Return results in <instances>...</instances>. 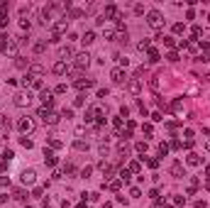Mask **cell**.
Here are the masks:
<instances>
[{
  "label": "cell",
  "instance_id": "d6a6232c",
  "mask_svg": "<svg viewBox=\"0 0 210 208\" xmlns=\"http://www.w3.org/2000/svg\"><path fill=\"white\" fill-rule=\"evenodd\" d=\"M137 149L139 152H147V142H137Z\"/></svg>",
  "mask_w": 210,
  "mask_h": 208
},
{
  "label": "cell",
  "instance_id": "8992f818",
  "mask_svg": "<svg viewBox=\"0 0 210 208\" xmlns=\"http://www.w3.org/2000/svg\"><path fill=\"white\" fill-rule=\"evenodd\" d=\"M110 76H112V81H115V83H125L127 73H125V69H112V71H110Z\"/></svg>",
  "mask_w": 210,
  "mask_h": 208
},
{
  "label": "cell",
  "instance_id": "8fae6325",
  "mask_svg": "<svg viewBox=\"0 0 210 208\" xmlns=\"http://www.w3.org/2000/svg\"><path fill=\"white\" fill-rule=\"evenodd\" d=\"M127 88H129V93H139V91H142V83H139L137 79H132V81L127 83Z\"/></svg>",
  "mask_w": 210,
  "mask_h": 208
},
{
  "label": "cell",
  "instance_id": "30bf717a",
  "mask_svg": "<svg viewBox=\"0 0 210 208\" xmlns=\"http://www.w3.org/2000/svg\"><path fill=\"white\" fill-rule=\"evenodd\" d=\"M39 98H42V103H44L47 108L54 105V98H51V93H49V91H42V96H39Z\"/></svg>",
  "mask_w": 210,
  "mask_h": 208
},
{
  "label": "cell",
  "instance_id": "e0dca14e",
  "mask_svg": "<svg viewBox=\"0 0 210 208\" xmlns=\"http://www.w3.org/2000/svg\"><path fill=\"white\" fill-rule=\"evenodd\" d=\"M186 162H188L190 166H198V164H200V157H198V154H188V159H186Z\"/></svg>",
  "mask_w": 210,
  "mask_h": 208
},
{
  "label": "cell",
  "instance_id": "52a82bcc",
  "mask_svg": "<svg viewBox=\"0 0 210 208\" xmlns=\"http://www.w3.org/2000/svg\"><path fill=\"white\" fill-rule=\"evenodd\" d=\"M17 127H20L22 132H32V130H34V123H32L29 118H22L20 123H17Z\"/></svg>",
  "mask_w": 210,
  "mask_h": 208
},
{
  "label": "cell",
  "instance_id": "277c9868",
  "mask_svg": "<svg viewBox=\"0 0 210 208\" xmlns=\"http://www.w3.org/2000/svg\"><path fill=\"white\" fill-rule=\"evenodd\" d=\"M88 64H90V56H88V54H76V61H73L76 71H83Z\"/></svg>",
  "mask_w": 210,
  "mask_h": 208
},
{
  "label": "cell",
  "instance_id": "e575fe53",
  "mask_svg": "<svg viewBox=\"0 0 210 208\" xmlns=\"http://www.w3.org/2000/svg\"><path fill=\"white\" fill-rule=\"evenodd\" d=\"M205 174H208V176H210V166H205Z\"/></svg>",
  "mask_w": 210,
  "mask_h": 208
},
{
  "label": "cell",
  "instance_id": "4fadbf2b",
  "mask_svg": "<svg viewBox=\"0 0 210 208\" xmlns=\"http://www.w3.org/2000/svg\"><path fill=\"white\" fill-rule=\"evenodd\" d=\"M51 71H54V73H59V76H61V73H66V64H64V61H56V64L51 66Z\"/></svg>",
  "mask_w": 210,
  "mask_h": 208
},
{
  "label": "cell",
  "instance_id": "ffe728a7",
  "mask_svg": "<svg viewBox=\"0 0 210 208\" xmlns=\"http://www.w3.org/2000/svg\"><path fill=\"white\" fill-rule=\"evenodd\" d=\"M15 198H20V201H25L27 198V194H25V188H15V194H12Z\"/></svg>",
  "mask_w": 210,
  "mask_h": 208
},
{
  "label": "cell",
  "instance_id": "2e32d148",
  "mask_svg": "<svg viewBox=\"0 0 210 208\" xmlns=\"http://www.w3.org/2000/svg\"><path fill=\"white\" fill-rule=\"evenodd\" d=\"M73 147L78 149V152H86V149H88V142H83V140H76V142H73Z\"/></svg>",
  "mask_w": 210,
  "mask_h": 208
},
{
  "label": "cell",
  "instance_id": "5bb4252c",
  "mask_svg": "<svg viewBox=\"0 0 210 208\" xmlns=\"http://www.w3.org/2000/svg\"><path fill=\"white\" fill-rule=\"evenodd\" d=\"M61 56H64V59H73V56H76L73 47H61Z\"/></svg>",
  "mask_w": 210,
  "mask_h": 208
},
{
  "label": "cell",
  "instance_id": "836d02e7",
  "mask_svg": "<svg viewBox=\"0 0 210 208\" xmlns=\"http://www.w3.org/2000/svg\"><path fill=\"white\" fill-rule=\"evenodd\" d=\"M139 49L144 51V49H149V39H144V42H139Z\"/></svg>",
  "mask_w": 210,
  "mask_h": 208
},
{
  "label": "cell",
  "instance_id": "f546056e",
  "mask_svg": "<svg viewBox=\"0 0 210 208\" xmlns=\"http://www.w3.org/2000/svg\"><path fill=\"white\" fill-rule=\"evenodd\" d=\"M159 152H161V154H166V152H169V144H164V142H161V144H159Z\"/></svg>",
  "mask_w": 210,
  "mask_h": 208
},
{
  "label": "cell",
  "instance_id": "7a4b0ae2",
  "mask_svg": "<svg viewBox=\"0 0 210 208\" xmlns=\"http://www.w3.org/2000/svg\"><path fill=\"white\" fill-rule=\"evenodd\" d=\"M29 101H32V93L27 91H20V93H15V98H12V103L15 105H20V108H25V105H29Z\"/></svg>",
  "mask_w": 210,
  "mask_h": 208
},
{
  "label": "cell",
  "instance_id": "9a60e30c",
  "mask_svg": "<svg viewBox=\"0 0 210 208\" xmlns=\"http://www.w3.org/2000/svg\"><path fill=\"white\" fill-rule=\"evenodd\" d=\"M93 42H95V32H93V29H88V32L83 34V44H93Z\"/></svg>",
  "mask_w": 210,
  "mask_h": 208
},
{
  "label": "cell",
  "instance_id": "ac0fdd59",
  "mask_svg": "<svg viewBox=\"0 0 210 208\" xmlns=\"http://www.w3.org/2000/svg\"><path fill=\"white\" fill-rule=\"evenodd\" d=\"M44 159H47V164H49V166H54V164H56V159H54V154L49 152V149H44Z\"/></svg>",
  "mask_w": 210,
  "mask_h": 208
},
{
  "label": "cell",
  "instance_id": "cb8c5ba5",
  "mask_svg": "<svg viewBox=\"0 0 210 208\" xmlns=\"http://www.w3.org/2000/svg\"><path fill=\"white\" fill-rule=\"evenodd\" d=\"M108 186H110V188H112V191H117V188H120V179H112V181H110V184H108Z\"/></svg>",
  "mask_w": 210,
  "mask_h": 208
},
{
  "label": "cell",
  "instance_id": "484cf974",
  "mask_svg": "<svg viewBox=\"0 0 210 208\" xmlns=\"http://www.w3.org/2000/svg\"><path fill=\"white\" fill-rule=\"evenodd\" d=\"M90 172H93V169H90V166H86V169H81V176H83V179H88V176H90Z\"/></svg>",
  "mask_w": 210,
  "mask_h": 208
},
{
  "label": "cell",
  "instance_id": "d4e9b609",
  "mask_svg": "<svg viewBox=\"0 0 210 208\" xmlns=\"http://www.w3.org/2000/svg\"><path fill=\"white\" fill-rule=\"evenodd\" d=\"M161 42H164L166 47H174V37H161Z\"/></svg>",
  "mask_w": 210,
  "mask_h": 208
},
{
  "label": "cell",
  "instance_id": "7c38bea8",
  "mask_svg": "<svg viewBox=\"0 0 210 208\" xmlns=\"http://www.w3.org/2000/svg\"><path fill=\"white\" fill-rule=\"evenodd\" d=\"M100 169H103V176H112V174H115V166H112V164H100Z\"/></svg>",
  "mask_w": 210,
  "mask_h": 208
},
{
  "label": "cell",
  "instance_id": "6da1fadb",
  "mask_svg": "<svg viewBox=\"0 0 210 208\" xmlns=\"http://www.w3.org/2000/svg\"><path fill=\"white\" fill-rule=\"evenodd\" d=\"M37 115H39L47 125H56V123H59V115H56V113H51L49 108H39V113H37Z\"/></svg>",
  "mask_w": 210,
  "mask_h": 208
},
{
  "label": "cell",
  "instance_id": "44dd1931",
  "mask_svg": "<svg viewBox=\"0 0 210 208\" xmlns=\"http://www.w3.org/2000/svg\"><path fill=\"white\" fill-rule=\"evenodd\" d=\"M44 49H47V42H37L34 44V54H42Z\"/></svg>",
  "mask_w": 210,
  "mask_h": 208
},
{
  "label": "cell",
  "instance_id": "4316f807",
  "mask_svg": "<svg viewBox=\"0 0 210 208\" xmlns=\"http://www.w3.org/2000/svg\"><path fill=\"white\" fill-rule=\"evenodd\" d=\"M49 144H51L54 149H59V147H61V142H59V140H54V137H49Z\"/></svg>",
  "mask_w": 210,
  "mask_h": 208
},
{
  "label": "cell",
  "instance_id": "1f68e13d",
  "mask_svg": "<svg viewBox=\"0 0 210 208\" xmlns=\"http://www.w3.org/2000/svg\"><path fill=\"white\" fill-rule=\"evenodd\" d=\"M142 130H144V132H147V135H151V130H154V127H151V125H149V123H147V125H142Z\"/></svg>",
  "mask_w": 210,
  "mask_h": 208
},
{
  "label": "cell",
  "instance_id": "f1b7e54d",
  "mask_svg": "<svg viewBox=\"0 0 210 208\" xmlns=\"http://www.w3.org/2000/svg\"><path fill=\"white\" fill-rule=\"evenodd\" d=\"M98 98H108V88H100L98 91Z\"/></svg>",
  "mask_w": 210,
  "mask_h": 208
},
{
  "label": "cell",
  "instance_id": "7402d4cb",
  "mask_svg": "<svg viewBox=\"0 0 210 208\" xmlns=\"http://www.w3.org/2000/svg\"><path fill=\"white\" fill-rule=\"evenodd\" d=\"M117 152H120V154H125V157H127V154H129V147H127V144H125V142H120V144H117Z\"/></svg>",
  "mask_w": 210,
  "mask_h": 208
},
{
  "label": "cell",
  "instance_id": "83f0119b",
  "mask_svg": "<svg viewBox=\"0 0 210 208\" xmlns=\"http://www.w3.org/2000/svg\"><path fill=\"white\" fill-rule=\"evenodd\" d=\"M61 115H64L66 120H71V118H73V110H66V108H64V113H61Z\"/></svg>",
  "mask_w": 210,
  "mask_h": 208
},
{
  "label": "cell",
  "instance_id": "603a6c76",
  "mask_svg": "<svg viewBox=\"0 0 210 208\" xmlns=\"http://www.w3.org/2000/svg\"><path fill=\"white\" fill-rule=\"evenodd\" d=\"M147 61H149V64H157V61H159V54H157V51H149V59H147Z\"/></svg>",
  "mask_w": 210,
  "mask_h": 208
},
{
  "label": "cell",
  "instance_id": "d6986e66",
  "mask_svg": "<svg viewBox=\"0 0 210 208\" xmlns=\"http://www.w3.org/2000/svg\"><path fill=\"white\" fill-rule=\"evenodd\" d=\"M29 71L32 73H44V66L42 64H29Z\"/></svg>",
  "mask_w": 210,
  "mask_h": 208
},
{
  "label": "cell",
  "instance_id": "ba28073f",
  "mask_svg": "<svg viewBox=\"0 0 210 208\" xmlns=\"http://www.w3.org/2000/svg\"><path fill=\"white\" fill-rule=\"evenodd\" d=\"M171 174H174L176 179H181V176L186 174V172H183V164H181V162H176V164H171Z\"/></svg>",
  "mask_w": 210,
  "mask_h": 208
},
{
  "label": "cell",
  "instance_id": "3957f363",
  "mask_svg": "<svg viewBox=\"0 0 210 208\" xmlns=\"http://www.w3.org/2000/svg\"><path fill=\"white\" fill-rule=\"evenodd\" d=\"M147 22H149V27H154V29H159V27L164 25V17H161V12H157V10H151V12H149V17H147Z\"/></svg>",
  "mask_w": 210,
  "mask_h": 208
},
{
  "label": "cell",
  "instance_id": "4dcf8cb0",
  "mask_svg": "<svg viewBox=\"0 0 210 208\" xmlns=\"http://www.w3.org/2000/svg\"><path fill=\"white\" fill-rule=\"evenodd\" d=\"M0 186H10V179L8 176H0Z\"/></svg>",
  "mask_w": 210,
  "mask_h": 208
},
{
  "label": "cell",
  "instance_id": "5b68a950",
  "mask_svg": "<svg viewBox=\"0 0 210 208\" xmlns=\"http://www.w3.org/2000/svg\"><path fill=\"white\" fill-rule=\"evenodd\" d=\"M34 181H37V172H34V169H25V172H22V184L32 186Z\"/></svg>",
  "mask_w": 210,
  "mask_h": 208
},
{
  "label": "cell",
  "instance_id": "9c48e42d",
  "mask_svg": "<svg viewBox=\"0 0 210 208\" xmlns=\"http://www.w3.org/2000/svg\"><path fill=\"white\" fill-rule=\"evenodd\" d=\"M93 86V79H76V88H90Z\"/></svg>",
  "mask_w": 210,
  "mask_h": 208
}]
</instances>
